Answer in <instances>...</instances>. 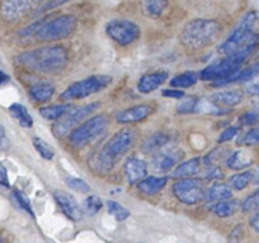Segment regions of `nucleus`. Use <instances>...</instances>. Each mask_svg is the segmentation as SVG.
<instances>
[{
  "mask_svg": "<svg viewBox=\"0 0 259 243\" xmlns=\"http://www.w3.org/2000/svg\"><path fill=\"white\" fill-rule=\"evenodd\" d=\"M136 137H137L136 131L131 128H124L115 132L90 161L93 169L97 171L99 174L110 172L117 164V161L120 160L131 148V145L134 144Z\"/></svg>",
  "mask_w": 259,
  "mask_h": 243,
  "instance_id": "obj_1",
  "label": "nucleus"
},
{
  "mask_svg": "<svg viewBox=\"0 0 259 243\" xmlns=\"http://www.w3.org/2000/svg\"><path fill=\"white\" fill-rule=\"evenodd\" d=\"M17 63L36 73H56L69 63V52L63 46H45L20 54Z\"/></svg>",
  "mask_w": 259,
  "mask_h": 243,
  "instance_id": "obj_2",
  "label": "nucleus"
},
{
  "mask_svg": "<svg viewBox=\"0 0 259 243\" xmlns=\"http://www.w3.org/2000/svg\"><path fill=\"white\" fill-rule=\"evenodd\" d=\"M221 33V24L215 20L197 19L187 24L181 31V43L184 46L199 50L212 44Z\"/></svg>",
  "mask_w": 259,
  "mask_h": 243,
  "instance_id": "obj_3",
  "label": "nucleus"
},
{
  "mask_svg": "<svg viewBox=\"0 0 259 243\" xmlns=\"http://www.w3.org/2000/svg\"><path fill=\"white\" fill-rule=\"evenodd\" d=\"M255 47H256V44L242 47V48H239L235 53L229 54V56L224 57L221 60L209 64L208 67H205L201 71L199 78L202 81H213L215 83L218 80H222V78L228 77L229 74L235 73L236 70H239L241 64L249 59V56L255 50Z\"/></svg>",
  "mask_w": 259,
  "mask_h": 243,
  "instance_id": "obj_4",
  "label": "nucleus"
},
{
  "mask_svg": "<svg viewBox=\"0 0 259 243\" xmlns=\"http://www.w3.org/2000/svg\"><path fill=\"white\" fill-rule=\"evenodd\" d=\"M258 20V15L255 12H249L244 16L241 23L236 26L234 31L221 46L218 47V53L221 54H232L238 52L239 48L251 44H256L258 36L253 33V27Z\"/></svg>",
  "mask_w": 259,
  "mask_h": 243,
  "instance_id": "obj_5",
  "label": "nucleus"
},
{
  "mask_svg": "<svg viewBox=\"0 0 259 243\" xmlns=\"http://www.w3.org/2000/svg\"><path fill=\"white\" fill-rule=\"evenodd\" d=\"M77 20L74 16L61 15L52 20H40L38 29L34 33V37L40 41H54L60 38L69 37L76 30Z\"/></svg>",
  "mask_w": 259,
  "mask_h": 243,
  "instance_id": "obj_6",
  "label": "nucleus"
},
{
  "mask_svg": "<svg viewBox=\"0 0 259 243\" xmlns=\"http://www.w3.org/2000/svg\"><path fill=\"white\" fill-rule=\"evenodd\" d=\"M100 108V103H92L85 106L71 108L66 115H63L59 121L54 122L52 132L56 138H63L70 135L73 131L80 127L81 122L92 118V115Z\"/></svg>",
  "mask_w": 259,
  "mask_h": 243,
  "instance_id": "obj_7",
  "label": "nucleus"
},
{
  "mask_svg": "<svg viewBox=\"0 0 259 243\" xmlns=\"http://www.w3.org/2000/svg\"><path fill=\"white\" fill-rule=\"evenodd\" d=\"M108 127V118L104 115H94L90 120L83 122L69 135L70 145L74 148H83L100 138Z\"/></svg>",
  "mask_w": 259,
  "mask_h": 243,
  "instance_id": "obj_8",
  "label": "nucleus"
},
{
  "mask_svg": "<svg viewBox=\"0 0 259 243\" xmlns=\"http://www.w3.org/2000/svg\"><path fill=\"white\" fill-rule=\"evenodd\" d=\"M111 83L110 76H93L89 78H84L80 81H76L69 85L64 91L61 92L60 99L63 101H74V100H81L101 91L106 88L108 84Z\"/></svg>",
  "mask_w": 259,
  "mask_h": 243,
  "instance_id": "obj_9",
  "label": "nucleus"
},
{
  "mask_svg": "<svg viewBox=\"0 0 259 243\" xmlns=\"http://www.w3.org/2000/svg\"><path fill=\"white\" fill-rule=\"evenodd\" d=\"M174 197L185 205H197L205 199L206 190L199 179H181L172 185Z\"/></svg>",
  "mask_w": 259,
  "mask_h": 243,
  "instance_id": "obj_10",
  "label": "nucleus"
},
{
  "mask_svg": "<svg viewBox=\"0 0 259 243\" xmlns=\"http://www.w3.org/2000/svg\"><path fill=\"white\" fill-rule=\"evenodd\" d=\"M108 37L120 46H130L141 36V29L131 20H111L106 27Z\"/></svg>",
  "mask_w": 259,
  "mask_h": 243,
  "instance_id": "obj_11",
  "label": "nucleus"
},
{
  "mask_svg": "<svg viewBox=\"0 0 259 243\" xmlns=\"http://www.w3.org/2000/svg\"><path fill=\"white\" fill-rule=\"evenodd\" d=\"M181 160H183V152L177 150H165L154 155L150 167L155 174H167L172 171V168H176Z\"/></svg>",
  "mask_w": 259,
  "mask_h": 243,
  "instance_id": "obj_12",
  "label": "nucleus"
},
{
  "mask_svg": "<svg viewBox=\"0 0 259 243\" xmlns=\"http://www.w3.org/2000/svg\"><path fill=\"white\" fill-rule=\"evenodd\" d=\"M54 199H56L61 212L64 213L69 219L74 220V222L83 219V208L80 206V204L77 202L76 198L73 195L66 193L63 190H57V192H54Z\"/></svg>",
  "mask_w": 259,
  "mask_h": 243,
  "instance_id": "obj_13",
  "label": "nucleus"
},
{
  "mask_svg": "<svg viewBox=\"0 0 259 243\" xmlns=\"http://www.w3.org/2000/svg\"><path fill=\"white\" fill-rule=\"evenodd\" d=\"M148 172V165L147 162L140 160L137 157H130L125 160L124 164V175L128 183H137L141 182L143 179L147 178Z\"/></svg>",
  "mask_w": 259,
  "mask_h": 243,
  "instance_id": "obj_14",
  "label": "nucleus"
},
{
  "mask_svg": "<svg viewBox=\"0 0 259 243\" xmlns=\"http://www.w3.org/2000/svg\"><path fill=\"white\" fill-rule=\"evenodd\" d=\"M256 77H259V64H253L251 67H246V69H239L236 70L235 73L229 74L228 77L222 78L215 81L213 85L215 87H220V85H227V84L232 83H251L252 80H255Z\"/></svg>",
  "mask_w": 259,
  "mask_h": 243,
  "instance_id": "obj_15",
  "label": "nucleus"
},
{
  "mask_svg": "<svg viewBox=\"0 0 259 243\" xmlns=\"http://www.w3.org/2000/svg\"><path fill=\"white\" fill-rule=\"evenodd\" d=\"M153 113V107L148 104H141V106L131 107L128 110H124L121 113H118L115 120L120 124H134L145 120L148 115Z\"/></svg>",
  "mask_w": 259,
  "mask_h": 243,
  "instance_id": "obj_16",
  "label": "nucleus"
},
{
  "mask_svg": "<svg viewBox=\"0 0 259 243\" xmlns=\"http://www.w3.org/2000/svg\"><path fill=\"white\" fill-rule=\"evenodd\" d=\"M31 6H33L31 2H24V0L5 2V3H2V16L9 22H13L26 15L31 9Z\"/></svg>",
  "mask_w": 259,
  "mask_h": 243,
  "instance_id": "obj_17",
  "label": "nucleus"
},
{
  "mask_svg": "<svg viewBox=\"0 0 259 243\" xmlns=\"http://www.w3.org/2000/svg\"><path fill=\"white\" fill-rule=\"evenodd\" d=\"M168 78L167 71H154V73H148L140 78L138 81V91L147 94L154 90H157L161 84L164 83Z\"/></svg>",
  "mask_w": 259,
  "mask_h": 243,
  "instance_id": "obj_18",
  "label": "nucleus"
},
{
  "mask_svg": "<svg viewBox=\"0 0 259 243\" xmlns=\"http://www.w3.org/2000/svg\"><path fill=\"white\" fill-rule=\"evenodd\" d=\"M168 179L167 176H147L141 182L137 183L138 190L144 195H157L165 188Z\"/></svg>",
  "mask_w": 259,
  "mask_h": 243,
  "instance_id": "obj_19",
  "label": "nucleus"
},
{
  "mask_svg": "<svg viewBox=\"0 0 259 243\" xmlns=\"http://www.w3.org/2000/svg\"><path fill=\"white\" fill-rule=\"evenodd\" d=\"M253 164V155L248 150H239L231 154L227 158V165L234 171H241L249 168Z\"/></svg>",
  "mask_w": 259,
  "mask_h": 243,
  "instance_id": "obj_20",
  "label": "nucleus"
},
{
  "mask_svg": "<svg viewBox=\"0 0 259 243\" xmlns=\"http://www.w3.org/2000/svg\"><path fill=\"white\" fill-rule=\"evenodd\" d=\"M30 99L36 103H47L53 97L54 85L49 81H38L29 88Z\"/></svg>",
  "mask_w": 259,
  "mask_h": 243,
  "instance_id": "obj_21",
  "label": "nucleus"
},
{
  "mask_svg": "<svg viewBox=\"0 0 259 243\" xmlns=\"http://www.w3.org/2000/svg\"><path fill=\"white\" fill-rule=\"evenodd\" d=\"M232 197V189L229 188V185L227 183L217 182L213 183L211 188H208L205 193V201L206 202H222V201H227L231 199Z\"/></svg>",
  "mask_w": 259,
  "mask_h": 243,
  "instance_id": "obj_22",
  "label": "nucleus"
},
{
  "mask_svg": "<svg viewBox=\"0 0 259 243\" xmlns=\"http://www.w3.org/2000/svg\"><path fill=\"white\" fill-rule=\"evenodd\" d=\"M244 99V94L241 91H236V90H232V91H221L213 94L211 100H212L213 104H217L218 107H234L238 106L241 101Z\"/></svg>",
  "mask_w": 259,
  "mask_h": 243,
  "instance_id": "obj_23",
  "label": "nucleus"
},
{
  "mask_svg": "<svg viewBox=\"0 0 259 243\" xmlns=\"http://www.w3.org/2000/svg\"><path fill=\"white\" fill-rule=\"evenodd\" d=\"M199 168H201V158H191L190 161H185L181 165H178L174 169L172 176L181 179H190L191 176L198 174Z\"/></svg>",
  "mask_w": 259,
  "mask_h": 243,
  "instance_id": "obj_24",
  "label": "nucleus"
},
{
  "mask_svg": "<svg viewBox=\"0 0 259 243\" xmlns=\"http://www.w3.org/2000/svg\"><path fill=\"white\" fill-rule=\"evenodd\" d=\"M239 208H241V202L239 201H236V199H227V201H222V202L215 204L211 208V211L218 218H229V216L235 215Z\"/></svg>",
  "mask_w": 259,
  "mask_h": 243,
  "instance_id": "obj_25",
  "label": "nucleus"
},
{
  "mask_svg": "<svg viewBox=\"0 0 259 243\" xmlns=\"http://www.w3.org/2000/svg\"><path fill=\"white\" fill-rule=\"evenodd\" d=\"M9 111H10V114L16 121L20 124V127H23V128H31L33 127V118L29 114V110L24 106L19 104V103H15V104L9 107Z\"/></svg>",
  "mask_w": 259,
  "mask_h": 243,
  "instance_id": "obj_26",
  "label": "nucleus"
},
{
  "mask_svg": "<svg viewBox=\"0 0 259 243\" xmlns=\"http://www.w3.org/2000/svg\"><path fill=\"white\" fill-rule=\"evenodd\" d=\"M168 141H169V137H168L167 134H164V132L153 134L151 137H148L145 139L144 145H143V151L145 154H154L155 151L162 150L168 144Z\"/></svg>",
  "mask_w": 259,
  "mask_h": 243,
  "instance_id": "obj_27",
  "label": "nucleus"
},
{
  "mask_svg": "<svg viewBox=\"0 0 259 243\" xmlns=\"http://www.w3.org/2000/svg\"><path fill=\"white\" fill-rule=\"evenodd\" d=\"M73 107L70 104H57V106H49L40 108V115L46 120H60L63 115H66Z\"/></svg>",
  "mask_w": 259,
  "mask_h": 243,
  "instance_id": "obj_28",
  "label": "nucleus"
},
{
  "mask_svg": "<svg viewBox=\"0 0 259 243\" xmlns=\"http://www.w3.org/2000/svg\"><path fill=\"white\" fill-rule=\"evenodd\" d=\"M199 80V74L195 71H185L183 74H178L171 80V85L176 88H188L192 87L194 84H197Z\"/></svg>",
  "mask_w": 259,
  "mask_h": 243,
  "instance_id": "obj_29",
  "label": "nucleus"
},
{
  "mask_svg": "<svg viewBox=\"0 0 259 243\" xmlns=\"http://www.w3.org/2000/svg\"><path fill=\"white\" fill-rule=\"evenodd\" d=\"M253 179V172L252 171H245V172H239V174L232 175L229 178V188L231 189L242 190L245 189Z\"/></svg>",
  "mask_w": 259,
  "mask_h": 243,
  "instance_id": "obj_30",
  "label": "nucleus"
},
{
  "mask_svg": "<svg viewBox=\"0 0 259 243\" xmlns=\"http://www.w3.org/2000/svg\"><path fill=\"white\" fill-rule=\"evenodd\" d=\"M167 6L168 3L164 0H148V2L141 3L143 13L145 16H150V17H157V16L162 15V12L165 10Z\"/></svg>",
  "mask_w": 259,
  "mask_h": 243,
  "instance_id": "obj_31",
  "label": "nucleus"
},
{
  "mask_svg": "<svg viewBox=\"0 0 259 243\" xmlns=\"http://www.w3.org/2000/svg\"><path fill=\"white\" fill-rule=\"evenodd\" d=\"M106 206H107V209H108V213H110L115 220L122 222V220L128 219L130 211L127 209V208H124L122 205H120L118 202H114V201H107Z\"/></svg>",
  "mask_w": 259,
  "mask_h": 243,
  "instance_id": "obj_32",
  "label": "nucleus"
},
{
  "mask_svg": "<svg viewBox=\"0 0 259 243\" xmlns=\"http://www.w3.org/2000/svg\"><path fill=\"white\" fill-rule=\"evenodd\" d=\"M31 142H33V145H34V150L40 154V157H41L43 160H47V161L53 160L54 158L53 148L47 144L45 139H41V138H38V137H33Z\"/></svg>",
  "mask_w": 259,
  "mask_h": 243,
  "instance_id": "obj_33",
  "label": "nucleus"
},
{
  "mask_svg": "<svg viewBox=\"0 0 259 243\" xmlns=\"http://www.w3.org/2000/svg\"><path fill=\"white\" fill-rule=\"evenodd\" d=\"M195 111L198 113H202V114H224L227 113V110H224L221 107H218L217 104H213L212 101H206V100H201L197 103V107H195Z\"/></svg>",
  "mask_w": 259,
  "mask_h": 243,
  "instance_id": "obj_34",
  "label": "nucleus"
},
{
  "mask_svg": "<svg viewBox=\"0 0 259 243\" xmlns=\"http://www.w3.org/2000/svg\"><path fill=\"white\" fill-rule=\"evenodd\" d=\"M12 197H13V201L16 202V205L19 206L20 209H23L24 212L29 213L30 216H34V212H33V209H31L30 201H29V198L26 197L22 190L13 189V192H12Z\"/></svg>",
  "mask_w": 259,
  "mask_h": 243,
  "instance_id": "obj_35",
  "label": "nucleus"
},
{
  "mask_svg": "<svg viewBox=\"0 0 259 243\" xmlns=\"http://www.w3.org/2000/svg\"><path fill=\"white\" fill-rule=\"evenodd\" d=\"M101 208H103V202H101V199L97 195H90L89 198H85V201H84L83 204V211L89 216L96 215Z\"/></svg>",
  "mask_w": 259,
  "mask_h": 243,
  "instance_id": "obj_36",
  "label": "nucleus"
},
{
  "mask_svg": "<svg viewBox=\"0 0 259 243\" xmlns=\"http://www.w3.org/2000/svg\"><path fill=\"white\" fill-rule=\"evenodd\" d=\"M66 185L69 186L71 190H76V192H81V193H89L92 188L90 185L80 179V178H76V176H67L66 178Z\"/></svg>",
  "mask_w": 259,
  "mask_h": 243,
  "instance_id": "obj_37",
  "label": "nucleus"
},
{
  "mask_svg": "<svg viewBox=\"0 0 259 243\" xmlns=\"http://www.w3.org/2000/svg\"><path fill=\"white\" fill-rule=\"evenodd\" d=\"M241 209L246 213L259 212V189L245 199L241 205Z\"/></svg>",
  "mask_w": 259,
  "mask_h": 243,
  "instance_id": "obj_38",
  "label": "nucleus"
},
{
  "mask_svg": "<svg viewBox=\"0 0 259 243\" xmlns=\"http://www.w3.org/2000/svg\"><path fill=\"white\" fill-rule=\"evenodd\" d=\"M238 144L244 147H258L259 145V127L249 129L244 137L238 139Z\"/></svg>",
  "mask_w": 259,
  "mask_h": 243,
  "instance_id": "obj_39",
  "label": "nucleus"
},
{
  "mask_svg": "<svg viewBox=\"0 0 259 243\" xmlns=\"http://www.w3.org/2000/svg\"><path fill=\"white\" fill-rule=\"evenodd\" d=\"M197 100L194 97H190V99H185V101H183L180 106H178V113L180 114H188V113H192L195 111V107H197Z\"/></svg>",
  "mask_w": 259,
  "mask_h": 243,
  "instance_id": "obj_40",
  "label": "nucleus"
},
{
  "mask_svg": "<svg viewBox=\"0 0 259 243\" xmlns=\"http://www.w3.org/2000/svg\"><path fill=\"white\" fill-rule=\"evenodd\" d=\"M245 229L244 225H236L235 228L231 230L228 236V243H241L244 239Z\"/></svg>",
  "mask_w": 259,
  "mask_h": 243,
  "instance_id": "obj_41",
  "label": "nucleus"
},
{
  "mask_svg": "<svg viewBox=\"0 0 259 243\" xmlns=\"http://www.w3.org/2000/svg\"><path fill=\"white\" fill-rule=\"evenodd\" d=\"M259 122V114L255 111H249V113H245L241 117V124L245 127H249V125H255Z\"/></svg>",
  "mask_w": 259,
  "mask_h": 243,
  "instance_id": "obj_42",
  "label": "nucleus"
},
{
  "mask_svg": "<svg viewBox=\"0 0 259 243\" xmlns=\"http://www.w3.org/2000/svg\"><path fill=\"white\" fill-rule=\"evenodd\" d=\"M238 131H239V127H228V128L225 129V131H222V134L220 135V138H218V142H220V144H222V142L231 141L232 138L236 137Z\"/></svg>",
  "mask_w": 259,
  "mask_h": 243,
  "instance_id": "obj_43",
  "label": "nucleus"
},
{
  "mask_svg": "<svg viewBox=\"0 0 259 243\" xmlns=\"http://www.w3.org/2000/svg\"><path fill=\"white\" fill-rule=\"evenodd\" d=\"M245 91L249 95H259V77L245 85Z\"/></svg>",
  "mask_w": 259,
  "mask_h": 243,
  "instance_id": "obj_44",
  "label": "nucleus"
},
{
  "mask_svg": "<svg viewBox=\"0 0 259 243\" xmlns=\"http://www.w3.org/2000/svg\"><path fill=\"white\" fill-rule=\"evenodd\" d=\"M0 186H5V188H9V186H10L8 171H6V168L3 167L2 162H0Z\"/></svg>",
  "mask_w": 259,
  "mask_h": 243,
  "instance_id": "obj_45",
  "label": "nucleus"
},
{
  "mask_svg": "<svg viewBox=\"0 0 259 243\" xmlns=\"http://www.w3.org/2000/svg\"><path fill=\"white\" fill-rule=\"evenodd\" d=\"M161 94L164 97H169V99H183L184 92L178 91V90H162Z\"/></svg>",
  "mask_w": 259,
  "mask_h": 243,
  "instance_id": "obj_46",
  "label": "nucleus"
},
{
  "mask_svg": "<svg viewBox=\"0 0 259 243\" xmlns=\"http://www.w3.org/2000/svg\"><path fill=\"white\" fill-rule=\"evenodd\" d=\"M0 147H2V148H8V147H9L8 135H6V129L3 128V125H2V124H0Z\"/></svg>",
  "mask_w": 259,
  "mask_h": 243,
  "instance_id": "obj_47",
  "label": "nucleus"
},
{
  "mask_svg": "<svg viewBox=\"0 0 259 243\" xmlns=\"http://www.w3.org/2000/svg\"><path fill=\"white\" fill-rule=\"evenodd\" d=\"M249 225H251V228L253 229L255 232H258L259 233V212L253 213V216H251Z\"/></svg>",
  "mask_w": 259,
  "mask_h": 243,
  "instance_id": "obj_48",
  "label": "nucleus"
},
{
  "mask_svg": "<svg viewBox=\"0 0 259 243\" xmlns=\"http://www.w3.org/2000/svg\"><path fill=\"white\" fill-rule=\"evenodd\" d=\"M9 81V76L6 74V73H3L2 70H0V85L5 83H8Z\"/></svg>",
  "mask_w": 259,
  "mask_h": 243,
  "instance_id": "obj_49",
  "label": "nucleus"
},
{
  "mask_svg": "<svg viewBox=\"0 0 259 243\" xmlns=\"http://www.w3.org/2000/svg\"><path fill=\"white\" fill-rule=\"evenodd\" d=\"M0 243H3V239H2V237H0Z\"/></svg>",
  "mask_w": 259,
  "mask_h": 243,
  "instance_id": "obj_50",
  "label": "nucleus"
}]
</instances>
